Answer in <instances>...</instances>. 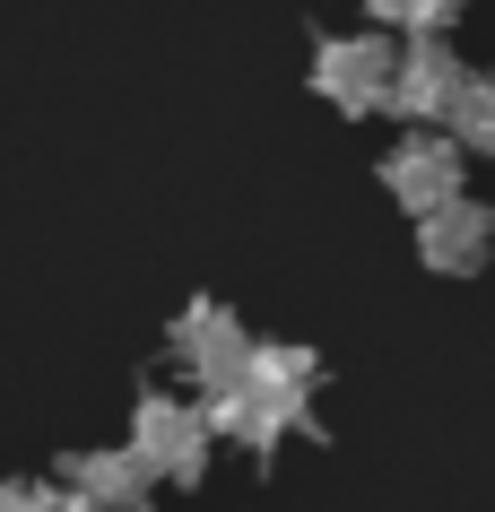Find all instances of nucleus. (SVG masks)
Listing matches in <instances>:
<instances>
[{
  "mask_svg": "<svg viewBox=\"0 0 495 512\" xmlns=\"http://www.w3.org/2000/svg\"><path fill=\"white\" fill-rule=\"evenodd\" d=\"M313 391H322V356L296 348V339H261V348H252V374L235 382V391H218V400H200V408H209L218 434H235L244 452L270 460L278 434L313 426Z\"/></svg>",
  "mask_w": 495,
  "mask_h": 512,
  "instance_id": "nucleus-1",
  "label": "nucleus"
},
{
  "mask_svg": "<svg viewBox=\"0 0 495 512\" xmlns=\"http://www.w3.org/2000/svg\"><path fill=\"white\" fill-rule=\"evenodd\" d=\"M209 408L200 400H174V391H139L131 408V452L139 469L157 486H200V469H209Z\"/></svg>",
  "mask_w": 495,
  "mask_h": 512,
  "instance_id": "nucleus-2",
  "label": "nucleus"
},
{
  "mask_svg": "<svg viewBox=\"0 0 495 512\" xmlns=\"http://www.w3.org/2000/svg\"><path fill=\"white\" fill-rule=\"evenodd\" d=\"M252 348L261 339H244V322L226 313V304L200 296L183 322H174V365L192 374V400H218V391H235V382L252 374Z\"/></svg>",
  "mask_w": 495,
  "mask_h": 512,
  "instance_id": "nucleus-3",
  "label": "nucleus"
},
{
  "mask_svg": "<svg viewBox=\"0 0 495 512\" xmlns=\"http://www.w3.org/2000/svg\"><path fill=\"white\" fill-rule=\"evenodd\" d=\"M391 79H400L391 35H322V44H313V87H322L339 113H383Z\"/></svg>",
  "mask_w": 495,
  "mask_h": 512,
  "instance_id": "nucleus-4",
  "label": "nucleus"
},
{
  "mask_svg": "<svg viewBox=\"0 0 495 512\" xmlns=\"http://www.w3.org/2000/svg\"><path fill=\"white\" fill-rule=\"evenodd\" d=\"M461 183H469V148L452 131H417V139H400V148L383 157V191L400 200V209H417V217L452 209Z\"/></svg>",
  "mask_w": 495,
  "mask_h": 512,
  "instance_id": "nucleus-5",
  "label": "nucleus"
},
{
  "mask_svg": "<svg viewBox=\"0 0 495 512\" xmlns=\"http://www.w3.org/2000/svg\"><path fill=\"white\" fill-rule=\"evenodd\" d=\"M469 61L443 44V35H417V44H400V79H391V105L383 113H409V122H435V113H452V96H461Z\"/></svg>",
  "mask_w": 495,
  "mask_h": 512,
  "instance_id": "nucleus-6",
  "label": "nucleus"
},
{
  "mask_svg": "<svg viewBox=\"0 0 495 512\" xmlns=\"http://www.w3.org/2000/svg\"><path fill=\"white\" fill-rule=\"evenodd\" d=\"M487 252H495V209H487V200H452V209L417 217V261H426V270L469 278Z\"/></svg>",
  "mask_w": 495,
  "mask_h": 512,
  "instance_id": "nucleus-7",
  "label": "nucleus"
},
{
  "mask_svg": "<svg viewBox=\"0 0 495 512\" xmlns=\"http://www.w3.org/2000/svg\"><path fill=\"white\" fill-rule=\"evenodd\" d=\"M61 486H79L96 512H131V504H148V469H139L131 443H113V452H70V460H61Z\"/></svg>",
  "mask_w": 495,
  "mask_h": 512,
  "instance_id": "nucleus-8",
  "label": "nucleus"
},
{
  "mask_svg": "<svg viewBox=\"0 0 495 512\" xmlns=\"http://www.w3.org/2000/svg\"><path fill=\"white\" fill-rule=\"evenodd\" d=\"M443 122H452V139H461V148H495V70H469Z\"/></svg>",
  "mask_w": 495,
  "mask_h": 512,
  "instance_id": "nucleus-9",
  "label": "nucleus"
},
{
  "mask_svg": "<svg viewBox=\"0 0 495 512\" xmlns=\"http://www.w3.org/2000/svg\"><path fill=\"white\" fill-rule=\"evenodd\" d=\"M469 0H365V18H383V35H443L452 18H461Z\"/></svg>",
  "mask_w": 495,
  "mask_h": 512,
  "instance_id": "nucleus-10",
  "label": "nucleus"
},
{
  "mask_svg": "<svg viewBox=\"0 0 495 512\" xmlns=\"http://www.w3.org/2000/svg\"><path fill=\"white\" fill-rule=\"evenodd\" d=\"M131 512H148V504H131Z\"/></svg>",
  "mask_w": 495,
  "mask_h": 512,
  "instance_id": "nucleus-11",
  "label": "nucleus"
}]
</instances>
